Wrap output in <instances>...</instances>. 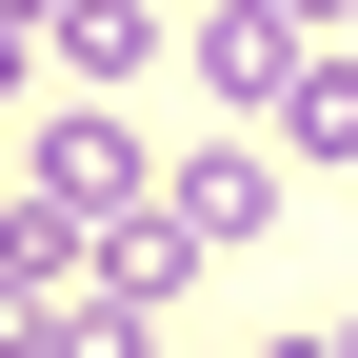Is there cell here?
<instances>
[{
	"label": "cell",
	"instance_id": "obj_1",
	"mask_svg": "<svg viewBox=\"0 0 358 358\" xmlns=\"http://www.w3.org/2000/svg\"><path fill=\"white\" fill-rule=\"evenodd\" d=\"M20 199L100 239V219H140V199H159V140H140L120 100H40V120H20Z\"/></svg>",
	"mask_w": 358,
	"mask_h": 358
},
{
	"label": "cell",
	"instance_id": "obj_2",
	"mask_svg": "<svg viewBox=\"0 0 358 358\" xmlns=\"http://www.w3.org/2000/svg\"><path fill=\"white\" fill-rule=\"evenodd\" d=\"M299 60H319V40H299L279 0H199V40H179V80H199V100L239 120V140H259V120L299 100Z\"/></svg>",
	"mask_w": 358,
	"mask_h": 358
},
{
	"label": "cell",
	"instance_id": "obj_3",
	"mask_svg": "<svg viewBox=\"0 0 358 358\" xmlns=\"http://www.w3.org/2000/svg\"><path fill=\"white\" fill-rule=\"evenodd\" d=\"M159 219L199 259H239V239H279V140H199V159H159Z\"/></svg>",
	"mask_w": 358,
	"mask_h": 358
},
{
	"label": "cell",
	"instance_id": "obj_4",
	"mask_svg": "<svg viewBox=\"0 0 358 358\" xmlns=\"http://www.w3.org/2000/svg\"><path fill=\"white\" fill-rule=\"evenodd\" d=\"M40 40H60V80L100 100V80H140V60H159V0H40Z\"/></svg>",
	"mask_w": 358,
	"mask_h": 358
},
{
	"label": "cell",
	"instance_id": "obj_5",
	"mask_svg": "<svg viewBox=\"0 0 358 358\" xmlns=\"http://www.w3.org/2000/svg\"><path fill=\"white\" fill-rule=\"evenodd\" d=\"M279 159H338V179H358V40H319V60H299V100H279Z\"/></svg>",
	"mask_w": 358,
	"mask_h": 358
},
{
	"label": "cell",
	"instance_id": "obj_6",
	"mask_svg": "<svg viewBox=\"0 0 358 358\" xmlns=\"http://www.w3.org/2000/svg\"><path fill=\"white\" fill-rule=\"evenodd\" d=\"M0 100H20V120L60 100V40H40V0H0Z\"/></svg>",
	"mask_w": 358,
	"mask_h": 358
},
{
	"label": "cell",
	"instance_id": "obj_7",
	"mask_svg": "<svg viewBox=\"0 0 358 358\" xmlns=\"http://www.w3.org/2000/svg\"><path fill=\"white\" fill-rule=\"evenodd\" d=\"M279 20H299V40H358V0H279Z\"/></svg>",
	"mask_w": 358,
	"mask_h": 358
},
{
	"label": "cell",
	"instance_id": "obj_8",
	"mask_svg": "<svg viewBox=\"0 0 358 358\" xmlns=\"http://www.w3.org/2000/svg\"><path fill=\"white\" fill-rule=\"evenodd\" d=\"M338 358H358V319H338Z\"/></svg>",
	"mask_w": 358,
	"mask_h": 358
},
{
	"label": "cell",
	"instance_id": "obj_9",
	"mask_svg": "<svg viewBox=\"0 0 358 358\" xmlns=\"http://www.w3.org/2000/svg\"><path fill=\"white\" fill-rule=\"evenodd\" d=\"M219 358H239V338H219Z\"/></svg>",
	"mask_w": 358,
	"mask_h": 358
}]
</instances>
